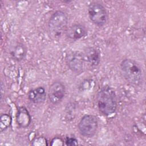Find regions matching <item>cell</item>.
<instances>
[{"mask_svg":"<svg viewBox=\"0 0 146 146\" xmlns=\"http://www.w3.org/2000/svg\"><path fill=\"white\" fill-rule=\"evenodd\" d=\"M97 106L99 112L104 116H109L116 111L117 98L115 91L108 86L102 87L96 95Z\"/></svg>","mask_w":146,"mask_h":146,"instance_id":"obj_1","label":"cell"},{"mask_svg":"<svg viewBox=\"0 0 146 146\" xmlns=\"http://www.w3.org/2000/svg\"><path fill=\"white\" fill-rule=\"evenodd\" d=\"M121 72L131 84L139 86L143 82V71L138 63L131 59H124L120 64Z\"/></svg>","mask_w":146,"mask_h":146,"instance_id":"obj_2","label":"cell"},{"mask_svg":"<svg viewBox=\"0 0 146 146\" xmlns=\"http://www.w3.org/2000/svg\"><path fill=\"white\" fill-rule=\"evenodd\" d=\"M68 17L66 14L61 10L54 13L48 22V31L50 36L53 39L60 38L67 29Z\"/></svg>","mask_w":146,"mask_h":146,"instance_id":"obj_3","label":"cell"},{"mask_svg":"<svg viewBox=\"0 0 146 146\" xmlns=\"http://www.w3.org/2000/svg\"><path fill=\"white\" fill-rule=\"evenodd\" d=\"M98 128V120L96 116L87 114L84 115L80 120L78 128L80 134L86 137H93Z\"/></svg>","mask_w":146,"mask_h":146,"instance_id":"obj_4","label":"cell"},{"mask_svg":"<svg viewBox=\"0 0 146 146\" xmlns=\"http://www.w3.org/2000/svg\"><path fill=\"white\" fill-rule=\"evenodd\" d=\"M88 13L90 20L94 25L102 27L107 23V12L105 7L100 3L91 2L88 5Z\"/></svg>","mask_w":146,"mask_h":146,"instance_id":"obj_5","label":"cell"},{"mask_svg":"<svg viewBox=\"0 0 146 146\" xmlns=\"http://www.w3.org/2000/svg\"><path fill=\"white\" fill-rule=\"evenodd\" d=\"M66 62L70 70L74 73L78 74L83 71L85 60L83 53L74 51L67 54Z\"/></svg>","mask_w":146,"mask_h":146,"instance_id":"obj_6","label":"cell"},{"mask_svg":"<svg viewBox=\"0 0 146 146\" xmlns=\"http://www.w3.org/2000/svg\"><path fill=\"white\" fill-rule=\"evenodd\" d=\"M66 94V87L60 81L54 82L50 87L48 97L50 102L54 105L60 103Z\"/></svg>","mask_w":146,"mask_h":146,"instance_id":"obj_7","label":"cell"},{"mask_svg":"<svg viewBox=\"0 0 146 146\" xmlns=\"http://www.w3.org/2000/svg\"><path fill=\"white\" fill-rule=\"evenodd\" d=\"M87 34V30L86 26L80 23H75L67 28L66 34L70 39L76 40H79Z\"/></svg>","mask_w":146,"mask_h":146,"instance_id":"obj_8","label":"cell"},{"mask_svg":"<svg viewBox=\"0 0 146 146\" xmlns=\"http://www.w3.org/2000/svg\"><path fill=\"white\" fill-rule=\"evenodd\" d=\"M84 60L91 66H97L100 62V54L95 47H89L83 53Z\"/></svg>","mask_w":146,"mask_h":146,"instance_id":"obj_9","label":"cell"},{"mask_svg":"<svg viewBox=\"0 0 146 146\" xmlns=\"http://www.w3.org/2000/svg\"><path fill=\"white\" fill-rule=\"evenodd\" d=\"M27 98L30 102L35 104L43 103L46 98V90L42 86L31 89L27 94Z\"/></svg>","mask_w":146,"mask_h":146,"instance_id":"obj_10","label":"cell"},{"mask_svg":"<svg viewBox=\"0 0 146 146\" xmlns=\"http://www.w3.org/2000/svg\"><path fill=\"white\" fill-rule=\"evenodd\" d=\"M16 121L21 128H25L30 125L31 122V117L26 107L22 106L18 108L16 116Z\"/></svg>","mask_w":146,"mask_h":146,"instance_id":"obj_11","label":"cell"},{"mask_svg":"<svg viewBox=\"0 0 146 146\" xmlns=\"http://www.w3.org/2000/svg\"><path fill=\"white\" fill-rule=\"evenodd\" d=\"M9 53L14 60L20 62L26 58L27 55V48L24 44L21 42H18L11 47Z\"/></svg>","mask_w":146,"mask_h":146,"instance_id":"obj_12","label":"cell"},{"mask_svg":"<svg viewBox=\"0 0 146 146\" xmlns=\"http://www.w3.org/2000/svg\"><path fill=\"white\" fill-rule=\"evenodd\" d=\"M12 118L11 116L7 113L1 114L0 116V131L3 132L6 130L11 125Z\"/></svg>","mask_w":146,"mask_h":146,"instance_id":"obj_13","label":"cell"},{"mask_svg":"<svg viewBox=\"0 0 146 146\" xmlns=\"http://www.w3.org/2000/svg\"><path fill=\"white\" fill-rule=\"evenodd\" d=\"M66 145H76L78 144V140L74 137H67L65 140Z\"/></svg>","mask_w":146,"mask_h":146,"instance_id":"obj_14","label":"cell"}]
</instances>
